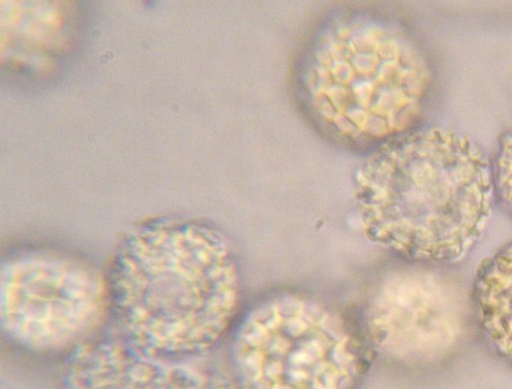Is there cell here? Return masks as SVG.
<instances>
[{
	"mask_svg": "<svg viewBox=\"0 0 512 389\" xmlns=\"http://www.w3.org/2000/svg\"><path fill=\"white\" fill-rule=\"evenodd\" d=\"M494 173L482 149L448 128L392 138L358 177L357 201L371 239L424 263L462 259L491 216Z\"/></svg>",
	"mask_w": 512,
	"mask_h": 389,
	"instance_id": "1",
	"label": "cell"
},
{
	"mask_svg": "<svg viewBox=\"0 0 512 389\" xmlns=\"http://www.w3.org/2000/svg\"><path fill=\"white\" fill-rule=\"evenodd\" d=\"M302 73L316 120L357 145L410 131L429 87V69L415 45L368 18L329 26L310 49Z\"/></svg>",
	"mask_w": 512,
	"mask_h": 389,
	"instance_id": "2",
	"label": "cell"
},
{
	"mask_svg": "<svg viewBox=\"0 0 512 389\" xmlns=\"http://www.w3.org/2000/svg\"><path fill=\"white\" fill-rule=\"evenodd\" d=\"M235 359L245 389H355L368 365L350 326L298 295L273 298L250 314Z\"/></svg>",
	"mask_w": 512,
	"mask_h": 389,
	"instance_id": "3",
	"label": "cell"
},
{
	"mask_svg": "<svg viewBox=\"0 0 512 389\" xmlns=\"http://www.w3.org/2000/svg\"><path fill=\"white\" fill-rule=\"evenodd\" d=\"M464 306L456 287L421 270L386 278L368 311L372 342L403 361H422L454 349L464 328Z\"/></svg>",
	"mask_w": 512,
	"mask_h": 389,
	"instance_id": "4",
	"label": "cell"
},
{
	"mask_svg": "<svg viewBox=\"0 0 512 389\" xmlns=\"http://www.w3.org/2000/svg\"><path fill=\"white\" fill-rule=\"evenodd\" d=\"M473 305L485 340L512 363V244L480 268L474 285Z\"/></svg>",
	"mask_w": 512,
	"mask_h": 389,
	"instance_id": "5",
	"label": "cell"
},
{
	"mask_svg": "<svg viewBox=\"0 0 512 389\" xmlns=\"http://www.w3.org/2000/svg\"><path fill=\"white\" fill-rule=\"evenodd\" d=\"M125 353L118 366L104 368L94 360L80 363L72 370V386L76 389H175L172 378Z\"/></svg>",
	"mask_w": 512,
	"mask_h": 389,
	"instance_id": "6",
	"label": "cell"
},
{
	"mask_svg": "<svg viewBox=\"0 0 512 389\" xmlns=\"http://www.w3.org/2000/svg\"><path fill=\"white\" fill-rule=\"evenodd\" d=\"M495 190L512 214V130L503 139L495 165Z\"/></svg>",
	"mask_w": 512,
	"mask_h": 389,
	"instance_id": "7",
	"label": "cell"
}]
</instances>
